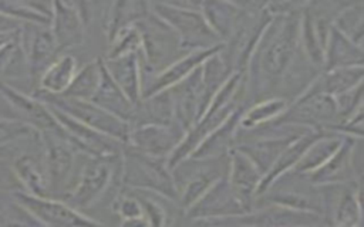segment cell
<instances>
[{"mask_svg": "<svg viewBox=\"0 0 364 227\" xmlns=\"http://www.w3.org/2000/svg\"><path fill=\"white\" fill-rule=\"evenodd\" d=\"M246 209L230 189L228 176L218 180L183 216L188 218L236 217L246 214Z\"/></svg>", "mask_w": 364, "mask_h": 227, "instance_id": "obj_19", "label": "cell"}, {"mask_svg": "<svg viewBox=\"0 0 364 227\" xmlns=\"http://www.w3.org/2000/svg\"><path fill=\"white\" fill-rule=\"evenodd\" d=\"M11 196L41 227H105L61 199L33 196L23 190Z\"/></svg>", "mask_w": 364, "mask_h": 227, "instance_id": "obj_11", "label": "cell"}, {"mask_svg": "<svg viewBox=\"0 0 364 227\" xmlns=\"http://www.w3.org/2000/svg\"><path fill=\"white\" fill-rule=\"evenodd\" d=\"M301 11L273 16L266 27L246 70L250 105L277 96L282 79L300 50Z\"/></svg>", "mask_w": 364, "mask_h": 227, "instance_id": "obj_1", "label": "cell"}, {"mask_svg": "<svg viewBox=\"0 0 364 227\" xmlns=\"http://www.w3.org/2000/svg\"><path fill=\"white\" fill-rule=\"evenodd\" d=\"M14 34H16V33H14ZM11 35H13V34H10V35H3V37H0V47H1V45H3V44H4V43H6V41H7V40H9V38H10Z\"/></svg>", "mask_w": 364, "mask_h": 227, "instance_id": "obj_44", "label": "cell"}, {"mask_svg": "<svg viewBox=\"0 0 364 227\" xmlns=\"http://www.w3.org/2000/svg\"><path fill=\"white\" fill-rule=\"evenodd\" d=\"M104 65L115 84L136 106L142 101V64L139 54L104 58Z\"/></svg>", "mask_w": 364, "mask_h": 227, "instance_id": "obj_23", "label": "cell"}, {"mask_svg": "<svg viewBox=\"0 0 364 227\" xmlns=\"http://www.w3.org/2000/svg\"><path fill=\"white\" fill-rule=\"evenodd\" d=\"M122 155L114 157L84 156L71 190L61 199L84 211L95 206L117 182L121 187Z\"/></svg>", "mask_w": 364, "mask_h": 227, "instance_id": "obj_3", "label": "cell"}, {"mask_svg": "<svg viewBox=\"0 0 364 227\" xmlns=\"http://www.w3.org/2000/svg\"><path fill=\"white\" fill-rule=\"evenodd\" d=\"M343 67H364V51L333 27L326 50L324 71Z\"/></svg>", "mask_w": 364, "mask_h": 227, "instance_id": "obj_30", "label": "cell"}, {"mask_svg": "<svg viewBox=\"0 0 364 227\" xmlns=\"http://www.w3.org/2000/svg\"><path fill=\"white\" fill-rule=\"evenodd\" d=\"M333 27L353 41L364 30V3H348L336 17Z\"/></svg>", "mask_w": 364, "mask_h": 227, "instance_id": "obj_36", "label": "cell"}, {"mask_svg": "<svg viewBox=\"0 0 364 227\" xmlns=\"http://www.w3.org/2000/svg\"><path fill=\"white\" fill-rule=\"evenodd\" d=\"M0 13L20 24L50 26L53 1H0Z\"/></svg>", "mask_w": 364, "mask_h": 227, "instance_id": "obj_32", "label": "cell"}, {"mask_svg": "<svg viewBox=\"0 0 364 227\" xmlns=\"http://www.w3.org/2000/svg\"><path fill=\"white\" fill-rule=\"evenodd\" d=\"M290 102L282 96H272L252 104L246 108L240 118V129L249 131L257 126L276 121L287 108Z\"/></svg>", "mask_w": 364, "mask_h": 227, "instance_id": "obj_34", "label": "cell"}, {"mask_svg": "<svg viewBox=\"0 0 364 227\" xmlns=\"http://www.w3.org/2000/svg\"><path fill=\"white\" fill-rule=\"evenodd\" d=\"M355 143H357L355 138L346 135L338 150L320 169L307 175L309 179L316 186L355 183L354 165H353Z\"/></svg>", "mask_w": 364, "mask_h": 227, "instance_id": "obj_22", "label": "cell"}, {"mask_svg": "<svg viewBox=\"0 0 364 227\" xmlns=\"http://www.w3.org/2000/svg\"><path fill=\"white\" fill-rule=\"evenodd\" d=\"M21 27L20 23L14 21L13 18L4 16L0 13V37L3 35H10L18 31V28Z\"/></svg>", "mask_w": 364, "mask_h": 227, "instance_id": "obj_42", "label": "cell"}, {"mask_svg": "<svg viewBox=\"0 0 364 227\" xmlns=\"http://www.w3.org/2000/svg\"><path fill=\"white\" fill-rule=\"evenodd\" d=\"M236 217L240 223L249 227H317L324 223V218L320 214L274 204L262 206Z\"/></svg>", "mask_w": 364, "mask_h": 227, "instance_id": "obj_20", "label": "cell"}, {"mask_svg": "<svg viewBox=\"0 0 364 227\" xmlns=\"http://www.w3.org/2000/svg\"><path fill=\"white\" fill-rule=\"evenodd\" d=\"M37 98H40L43 102H46L50 106H54L74 119L82 122L84 125L112 138L124 145L128 143L132 125L114 114L105 111L100 105L94 104L92 101H82V99H74L68 96H54V95H46L41 92L33 91Z\"/></svg>", "mask_w": 364, "mask_h": 227, "instance_id": "obj_10", "label": "cell"}, {"mask_svg": "<svg viewBox=\"0 0 364 227\" xmlns=\"http://www.w3.org/2000/svg\"><path fill=\"white\" fill-rule=\"evenodd\" d=\"M276 122L316 131H336L338 126L336 98L324 92L318 77L301 96L289 105Z\"/></svg>", "mask_w": 364, "mask_h": 227, "instance_id": "obj_8", "label": "cell"}, {"mask_svg": "<svg viewBox=\"0 0 364 227\" xmlns=\"http://www.w3.org/2000/svg\"><path fill=\"white\" fill-rule=\"evenodd\" d=\"M274 204L299 211L323 216L324 200L320 186H316L307 175L293 170L273 180L256 199L253 209Z\"/></svg>", "mask_w": 364, "mask_h": 227, "instance_id": "obj_5", "label": "cell"}, {"mask_svg": "<svg viewBox=\"0 0 364 227\" xmlns=\"http://www.w3.org/2000/svg\"><path fill=\"white\" fill-rule=\"evenodd\" d=\"M346 135L336 131H323L321 135L309 146L293 172L310 175L320 169L341 146Z\"/></svg>", "mask_w": 364, "mask_h": 227, "instance_id": "obj_29", "label": "cell"}, {"mask_svg": "<svg viewBox=\"0 0 364 227\" xmlns=\"http://www.w3.org/2000/svg\"><path fill=\"white\" fill-rule=\"evenodd\" d=\"M102 67H104L102 57L94 58L87 64H84L82 67H80L70 88L61 96H68V98L82 99V101H92L101 82Z\"/></svg>", "mask_w": 364, "mask_h": 227, "instance_id": "obj_33", "label": "cell"}, {"mask_svg": "<svg viewBox=\"0 0 364 227\" xmlns=\"http://www.w3.org/2000/svg\"><path fill=\"white\" fill-rule=\"evenodd\" d=\"M18 43L24 55L27 75L31 82L38 84L44 71L57 60L60 54L50 26L21 24L17 31Z\"/></svg>", "mask_w": 364, "mask_h": 227, "instance_id": "obj_12", "label": "cell"}, {"mask_svg": "<svg viewBox=\"0 0 364 227\" xmlns=\"http://www.w3.org/2000/svg\"><path fill=\"white\" fill-rule=\"evenodd\" d=\"M17 61H24V55L16 33L0 47V77L10 71Z\"/></svg>", "mask_w": 364, "mask_h": 227, "instance_id": "obj_40", "label": "cell"}, {"mask_svg": "<svg viewBox=\"0 0 364 227\" xmlns=\"http://www.w3.org/2000/svg\"><path fill=\"white\" fill-rule=\"evenodd\" d=\"M141 38L142 79L151 77L185 55L175 33L152 11L136 24Z\"/></svg>", "mask_w": 364, "mask_h": 227, "instance_id": "obj_9", "label": "cell"}, {"mask_svg": "<svg viewBox=\"0 0 364 227\" xmlns=\"http://www.w3.org/2000/svg\"><path fill=\"white\" fill-rule=\"evenodd\" d=\"M112 211L121 218H135L142 216V209L138 197L128 189H119L111 201Z\"/></svg>", "mask_w": 364, "mask_h": 227, "instance_id": "obj_39", "label": "cell"}, {"mask_svg": "<svg viewBox=\"0 0 364 227\" xmlns=\"http://www.w3.org/2000/svg\"><path fill=\"white\" fill-rule=\"evenodd\" d=\"M262 179L263 175L245 153H242L236 148L230 150L228 182L232 192L247 213L253 210L256 193Z\"/></svg>", "mask_w": 364, "mask_h": 227, "instance_id": "obj_21", "label": "cell"}, {"mask_svg": "<svg viewBox=\"0 0 364 227\" xmlns=\"http://www.w3.org/2000/svg\"><path fill=\"white\" fill-rule=\"evenodd\" d=\"M0 96L17 114V119L38 133H64L50 106L34 94L23 92L6 81H0Z\"/></svg>", "mask_w": 364, "mask_h": 227, "instance_id": "obj_14", "label": "cell"}, {"mask_svg": "<svg viewBox=\"0 0 364 227\" xmlns=\"http://www.w3.org/2000/svg\"><path fill=\"white\" fill-rule=\"evenodd\" d=\"M78 70V61L73 54H61L40 77L34 91L46 95L60 96L65 94V91L70 88Z\"/></svg>", "mask_w": 364, "mask_h": 227, "instance_id": "obj_27", "label": "cell"}, {"mask_svg": "<svg viewBox=\"0 0 364 227\" xmlns=\"http://www.w3.org/2000/svg\"><path fill=\"white\" fill-rule=\"evenodd\" d=\"M11 170L23 187V192L33 196L51 197L43 156L41 136L34 139L16 156L14 162L11 163Z\"/></svg>", "mask_w": 364, "mask_h": 227, "instance_id": "obj_17", "label": "cell"}, {"mask_svg": "<svg viewBox=\"0 0 364 227\" xmlns=\"http://www.w3.org/2000/svg\"><path fill=\"white\" fill-rule=\"evenodd\" d=\"M50 30L60 54H65L84 43L87 24L78 10L77 1H53Z\"/></svg>", "mask_w": 364, "mask_h": 227, "instance_id": "obj_18", "label": "cell"}, {"mask_svg": "<svg viewBox=\"0 0 364 227\" xmlns=\"http://www.w3.org/2000/svg\"><path fill=\"white\" fill-rule=\"evenodd\" d=\"M247 106L236 109L219 128H216L193 152L195 159H216L230 153L236 146V135L240 125V118Z\"/></svg>", "mask_w": 364, "mask_h": 227, "instance_id": "obj_24", "label": "cell"}, {"mask_svg": "<svg viewBox=\"0 0 364 227\" xmlns=\"http://www.w3.org/2000/svg\"><path fill=\"white\" fill-rule=\"evenodd\" d=\"M119 227H151V224L148 223V220L144 216H141V217H135V218L121 220Z\"/></svg>", "mask_w": 364, "mask_h": 227, "instance_id": "obj_43", "label": "cell"}, {"mask_svg": "<svg viewBox=\"0 0 364 227\" xmlns=\"http://www.w3.org/2000/svg\"><path fill=\"white\" fill-rule=\"evenodd\" d=\"M364 81V67H343L328 71H323L320 75V82L324 89L331 96H338L346 94Z\"/></svg>", "mask_w": 364, "mask_h": 227, "instance_id": "obj_35", "label": "cell"}, {"mask_svg": "<svg viewBox=\"0 0 364 227\" xmlns=\"http://www.w3.org/2000/svg\"><path fill=\"white\" fill-rule=\"evenodd\" d=\"M223 44L209 48V50H198L188 52L165 67L162 71L146 77L142 79V99L159 94L162 91L171 89L175 85L181 84L191 74H193L209 57L222 51Z\"/></svg>", "mask_w": 364, "mask_h": 227, "instance_id": "obj_16", "label": "cell"}, {"mask_svg": "<svg viewBox=\"0 0 364 227\" xmlns=\"http://www.w3.org/2000/svg\"><path fill=\"white\" fill-rule=\"evenodd\" d=\"M50 106V105H48ZM53 111L57 122L60 123L61 129L64 131L65 138L75 146V149L87 156H97V157H114L121 156L124 150V143L112 139L82 122L74 119L68 114L50 106Z\"/></svg>", "mask_w": 364, "mask_h": 227, "instance_id": "obj_13", "label": "cell"}, {"mask_svg": "<svg viewBox=\"0 0 364 227\" xmlns=\"http://www.w3.org/2000/svg\"><path fill=\"white\" fill-rule=\"evenodd\" d=\"M151 11L178 37L181 50L188 54L223 44L200 13V1H151Z\"/></svg>", "mask_w": 364, "mask_h": 227, "instance_id": "obj_2", "label": "cell"}, {"mask_svg": "<svg viewBox=\"0 0 364 227\" xmlns=\"http://www.w3.org/2000/svg\"><path fill=\"white\" fill-rule=\"evenodd\" d=\"M183 135L185 131H182L176 123L135 125L131 129L127 145L146 156L164 159L168 163V157L178 146Z\"/></svg>", "mask_w": 364, "mask_h": 227, "instance_id": "obj_15", "label": "cell"}, {"mask_svg": "<svg viewBox=\"0 0 364 227\" xmlns=\"http://www.w3.org/2000/svg\"><path fill=\"white\" fill-rule=\"evenodd\" d=\"M142 47L141 33L136 26L129 27L118 33L111 41H108V48L104 58H118L128 54H139Z\"/></svg>", "mask_w": 364, "mask_h": 227, "instance_id": "obj_37", "label": "cell"}, {"mask_svg": "<svg viewBox=\"0 0 364 227\" xmlns=\"http://www.w3.org/2000/svg\"><path fill=\"white\" fill-rule=\"evenodd\" d=\"M36 135H38V132L17 118H0V146H6Z\"/></svg>", "mask_w": 364, "mask_h": 227, "instance_id": "obj_38", "label": "cell"}, {"mask_svg": "<svg viewBox=\"0 0 364 227\" xmlns=\"http://www.w3.org/2000/svg\"><path fill=\"white\" fill-rule=\"evenodd\" d=\"M243 3L200 1V13L216 37L225 44L235 33L242 16Z\"/></svg>", "mask_w": 364, "mask_h": 227, "instance_id": "obj_26", "label": "cell"}, {"mask_svg": "<svg viewBox=\"0 0 364 227\" xmlns=\"http://www.w3.org/2000/svg\"><path fill=\"white\" fill-rule=\"evenodd\" d=\"M175 119V105L169 89L144 98L135 106V115L132 126L144 123L171 125Z\"/></svg>", "mask_w": 364, "mask_h": 227, "instance_id": "obj_31", "label": "cell"}, {"mask_svg": "<svg viewBox=\"0 0 364 227\" xmlns=\"http://www.w3.org/2000/svg\"><path fill=\"white\" fill-rule=\"evenodd\" d=\"M40 136L50 194L54 199H63L71 190L87 155L78 152L64 133H40Z\"/></svg>", "mask_w": 364, "mask_h": 227, "instance_id": "obj_7", "label": "cell"}, {"mask_svg": "<svg viewBox=\"0 0 364 227\" xmlns=\"http://www.w3.org/2000/svg\"><path fill=\"white\" fill-rule=\"evenodd\" d=\"M121 189L148 190L178 203V189L166 160L146 156L128 145L122 150Z\"/></svg>", "mask_w": 364, "mask_h": 227, "instance_id": "obj_4", "label": "cell"}, {"mask_svg": "<svg viewBox=\"0 0 364 227\" xmlns=\"http://www.w3.org/2000/svg\"><path fill=\"white\" fill-rule=\"evenodd\" d=\"M176 189L178 204L183 214L229 172V155L216 159L188 157L171 169Z\"/></svg>", "mask_w": 364, "mask_h": 227, "instance_id": "obj_6", "label": "cell"}, {"mask_svg": "<svg viewBox=\"0 0 364 227\" xmlns=\"http://www.w3.org/2000/svg\"><path fill=\"white\" fill-rule=\"evenodd\" d=\"M171 227H249L237 220V217H216V218H188L179 217Z\"/></svg>", "mask_w": 364, "mask_h": 227, "instance_id": "obj_41", "label": "cell"}, {"mask_svg": "<svg viewBox=\"0 0 364 227\" xmlns=\"http://www.w3.org/2000/svg\"><path fill=\"white\" fill-rule=\"evenodd\" d=\"M149 11L151 6L148 1L125 0L107 4L102 21L107 41H111L122 30L136 26L149 14Z\"/></svg>", "mask_w": 364, "mask_h": 227, "instance_id": "obj_25", "label": "cell"}, {"mask_svg": "<svg viewBox=\"0 0 364 227\" xmlns=\"http://www.w3.org/2000/svg\"><path fill=\"white\" fill-rule=\"evenodd\" d=\"M92 102L132 125L134 115H135V105L127 98V95L115 84V81L108 74L105 65L102 67L101 82L92 98Z\"/></svg>", "mask_w": 364, "mask_h": 227, "instance_id": "obj_28", "label": "cell"}]
</instances>
